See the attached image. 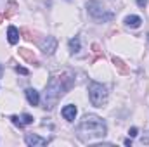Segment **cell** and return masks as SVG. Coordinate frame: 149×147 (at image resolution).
Segmentation results:
<instances>
[{"label": "cell", "mask_w": 149, "mask_h": 147, "mask_svg": "<svg viewBox=\"0 0 149 147\" xmlns=\"http://www.w3.org/2000/svg\"><path fill=\"white\" fill-rule=\"evenodd\" d=\"M80 50V40L78 38H71L70 40V52H78Z\"/></svg>", "instance_id": "cell-14"}, {"label": "cell", "mask_w": 149, "mask_h": 147, "mask_svg": "<svg viewBox=\"0 0 149 147\" xmlns=\"http://www.w3.org/2000/svg\"><path fill=\"white\" fill-rule=\"evenodd\" d=\"M23 35H24V40H28V42H33V40H35V37L31 35L30 30H23Z\"/></svg>", "instance_id": "cell-17"}, {"label": "cell", "mask_w": 149, "mask_h": 147, "mask_svg": "<svg viewBox=\"0 0 149 147\" xmlns=\"http://www.w3.org/2000/svg\"><path fill=\"white\" fill-rule=\"evenodd\" d=\"M137 132H139V130H137V128L134 126V128H130V132H128V135H130V137H135V135H137Z\"/></svg>", "instance_id": "cell-20"}, {"label": "cell", "mask_w": 149, "mask_h": 147, "mask_svg": "<svg viewBox=\"0 0 149 147\" xmlns=\"http://www.w3.org/2000/svg\"><path fill=\"white\" fill-rule=\"evenodd\" d=\"M92 52H94L95 57H102V50H101V47L97 43H92Z\"/></svg>", "instance_id": "cell-16"}, {"label": "cell", "mask_w": 149, "mask_h": 147, "mask_svg": "<svg viewBox=\"0 0 149 147\" xmlns=\"http://www.w3.org/2000/svg\"><path fill=\"white\" fill-rule=\"evenodd\" d=\"M2 21H3V16H2V14H0V24H2Z\"/></svg>", "instance_id": "cell-22"}, {"label": "cell", "mask_w": 149, "mask_h": 147, "mask_svg": "<svg viewBox=\"0 0 149 147\" xmlns=\"http://www.w3.org/2000/svg\"><path fill=\"white\" fill-rule=\"evenodd\" d=\"M113 64H114V68L118 69V73H120V74H128V73H130V68H128V66H127L120 57H113Z\"/></svg>", "instance_id": "cell-9"}, {"label": "cell", "mask_w": 149, "mask_h": 147, "mask_svg": "<svg viewBox=\"0 0 149 147\" xmlns=\"http://www.w3.org/2000/svg\"><path fill=\"white\" fill-rule=\"evenodd\" d=\"M7 40H9L10 45H16L19 42V30L16 26H9V30H7Z\"/></svg>", "instance_id": "cell-8"}, {"label": "cell", "mask_w": 149, "mask_h": 147, "mask_svg": "<svg viewBox=\"0 0 149 147\" xmlns=\"http://www.w3.org/2000/svg\"><path fill=\"white\" fill-rule=\"evenodd\" d=\"M106 135V123L102 118L95 114H85L80 126H78V137L81 140H90V139H99Z\"/></svg>", "instance_id": "cell-1"}, {"label": "cell", "mask_w": 149, "mask_h": 147, "mask_svg": "<svg viewBox=\"0 0 149 147\" xmlns=\"http://www.w3.org/2000/svg\"><path fill=\"white\" fill-rule=\"evenodd\" d=\"M16 10H17V3L10 0V2L7 3V10H5V14H3V17H12V16L16 14Z\"/></svg>", "instance_id": "cell-13"}, {"label": "cell", "mask_w": 149, "mask_h": 147, "mask_svg": "<svg viewBox=\"0 0 149 147\" xmlns=\"http://www.w3.org/2000/svg\"><path fill=\"white\" fill-rule=\"evenodd\" d=\"M24 140H26V144L28 146H33V147H42V146H47V139H43V137H38L35 133H28L26 137H24Z\"/></svg>", "instance_id": "cell-6"}, {"label": "cell", "mask_w": 149, "mask_h": 147, "mask_svg": "<svg viewBox=\"0 0 149 147\" xmlns=\"http://www.w3.org/2000/svg\"><path fill=\"white\" fill-rule=\"evenodd\" d=\"M87 10H88V14L92 16V17H95V19H102V21H109L113 19V14L111 12H108L106 9H104V5L101 3V2H97V0H90L88 3H87Z\"/></svg>", "instance_id": "cell-4"}, {"label": "cell", "mask_w": 149, "mask_h": 147, "mask_svg": "<svg viewBox=\"0 0 149 147\" xmlns=\"http://www.w3.org/2000/svg\"><path fill=\"white\" fill-rule=\"evenodd\" d=\"M10 119H12V123H14V125H16V126H19V128H23V126H24V125H23V123H21V119H19V118H17V116H12V118H10Z\"/></svg>", "instance_id": "cell-18"}, {"label": "cell", "mask_w": 149, "mask_h": 147, "mask_svg": "<svg viewBox=\"0 0 149 147\" xmlns=\"http://www.w3.org/2000/svg\"><path fill=\"white\" fill-rule=\"evenodd\" d=\"M137 5H139V7H144V5H146V0H137Z\"/></svg>", "instance_id": "cell-21"}, {"label": "cell", "mask_w": 149, "mask_h": 147, "mask_svg": "<svg viewBox=\"0 0 149 147\" xmlns=\"http://www.w3.org/2000/svg\"><path fill=\"white\" fill-rule=\"evenodd\" d=\"M56 49H57V40L54 37H47L42 42V50H43L45 55H52Z\"/></svg>", "instance_id": "cell-5"}, {"label": "cell", "mask_w": 149, "mask_h": 147, "mask_svg": "<svg viewBox=\"0 0 149 147\" xmlns=\"http://www.w3.org/2000/svg\"><path fill=\"white\" fill-rule=\"evenodd\" d=\"M88 97H90L92 106L102 107L106 104V101H108V88L102 83L90 81V85H88Z\"/></svg>", "instance_id": "cell-3"}, {"label": "cell", "mask_w": 149, "mask_h": 147, "mask_svg": "<svg viewBox=\"0 0 149 147\" xmlns=\"http://www.w3.org/2000/svg\"><path fill=\"white\" fill-rule=\"evenodd\" d=\"M26 99H28V102L31 106H38V102H40V95H38V92L35 88H28L26 90Z\"/></svg>", "instance_id": "cell-10"}, {"label": "cell", "mask_w": 149, "mask_h": 147, "mask_svg": "<svg viewBox=\"0 0 149 147\" xmlns=\"http://www.w3.org/2000/svg\"><path fill=\"white\" fill-rule=\"evenodd\" d=\"M63 116H64V119H68V121H73L74 116H76V107H74L73 104H68V106H64V107H63Z\"/></svg>", "instance_id": "cell-11"}, {"label": "cell", "mask_w": 149, "mask_h": 147, "mask_svg": "<svg viewBox=\"0 0 149 147\" xmlns=\"http://www.w3.org/2000/svg\"><path fill=\"white\" fill-rule=\"evenodd\" d=\"M141 23H142V19H141L139 16H127V17H125V24L130 26V28H139Z\"/></svg>", "instance_id": "cell-12"}, {"label": "cell", "mask_w": 149, "mask_h": 147, "mask_svg": "<svg viewBox=\"0 0 149 147\" xmlns=\"http://www.w3.org/2000/svg\"><path fill=\"white\" fill-rule=\"evenodd\" d=\"M17 52H19V55H21L24 61H28V62H31V64H35V66L38 64L37 55H35V52H33V50H30V49H19Z\"/></svg>", "instance_id": "cell-7"}, {"label": "cell", "mask_w": 149, "mask_h": 147, "mask_svg": "<svg viewBox=\"0 0 149 147\" xmlns=\"http://www.w3.org/2000/svg\"><path fill=\"white\" fill-rule=\"evenodd\" d=\"M19 119H21L23 125H31V123H33V116H30V114H23Z\"/></svg>", "instance_id": "cell-15"}, {"label": "cell", "mask_w": 149, "mask_h": 147, "mask_svg": "<svg viewBox=\"0 0 149 147\" xmlns=\"http://www.w3.org/2000/svg\"><path fill=\"white\" fill-rule=\"evenodd\" d=\"M0 76H2V66H0Z\"/></svg>", "instance_id": "cell-23"}, {"label": "cell", "mask_w": 149, "mask_h": 147, "mask_svg": "<svg viewBox=\"0 0 149 147\" xmlns=\"http://www.w3.org/2000/svg\"><path fill=\"white\" fill-rule=\"evenodd\" d=\"M16 71L21 74H28V69H24V68H19V66H16Z\"/></svg>", "instance_id": "cell-19"}, {"label": "cell", "mask_w": 149, "mask_h": 147, "mask_svg": "<svg viewBox=\"0 0 149 147\" xmlns=\"http://www.w3.org/2000/svg\"><path fill=\"white\" fill-rule=\"evenodd\" d=\"M2 2H3V0H0V3H2Z\"/></svg>", "instance_id": "cell-24"}, {"label": "cell", "mask_w": 149, "mask_h": 147, "mask_svg": "<svg viewBox=\"0 0 149 147\" xmlns=\"http://www.w3.org/2000/svg\"><path fill=\"white\" fill-rule=\"evenodd\" d=\"M64 85L61 83L59 78L52 76L50 81L47 83V88H45V109H54V106L57 104V101L61 99V95L64 94Z\"/></svg>", "instance_id": "cell-2"}]
</instances>
